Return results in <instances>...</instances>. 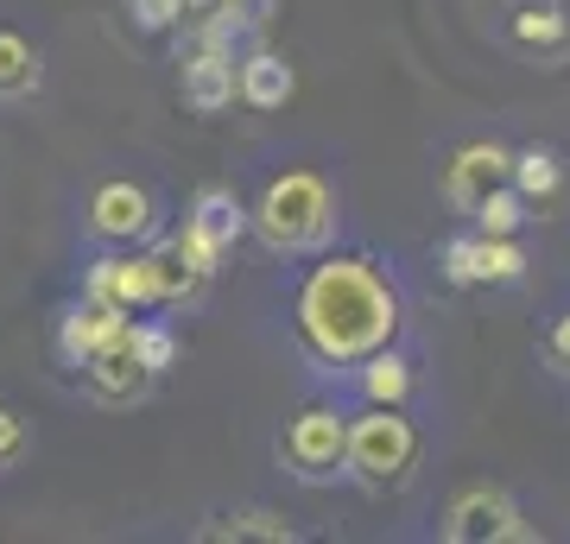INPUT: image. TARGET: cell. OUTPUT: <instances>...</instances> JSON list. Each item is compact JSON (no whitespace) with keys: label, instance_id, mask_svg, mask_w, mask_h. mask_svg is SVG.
<instances>
[{"label":"cell","instance_id":"cell-1","mask_svg":"<svg viewBox=\"0 0 570 544\" xmlns=\"http://www.w3.org/2000/svg\"><path fill=\"white\" fill-rule=\"evenodd\" d=\"M400 336V291L362 254H330L298 285V343L324 367H362Z\"/></svg>","mask_w":570,"mask_h":544},{"label":"cell","instance_id":"cell-2","mask_svg":"<svg viewBox=\"0 0 570 544\" xmlns=\"http://www.w3.org/2000/svg\"><path fill=\"white\" fill-rule=\"evenodd\" d=\"M254 235L273 254H324L336 241V190L317 171H285L266 184L261 209H254Z\"/></svg>","mask_w":570,"mask_h":544},{"label":"cell","instance_id":"cell-3","mask_svg":"<svg viewBox=\"0 0 570 544\" xmlns=\"http://www.w3.org/2000/svg\"><path fill=\"white\" fill-rule=\"evenodd\" d=\"M419 468V424L406 405H367L348 418V475L362 487H393Z\"/></svg>","mask_w":570,"mask_h":544},{"label":"cell","instance_id":"cell-4","mask_svg":"<svg viewBox=\"0 0 570 544\" xmlns=\"http://www.w3.org/2000/svg\"><path fill=\"white\" fill-rule=\"evenodd\" d=\"M444 538L450 544H532L527 520H520V501H513L508 487H463L456 501L444 506Z\"/></svg>","mask_w":570,"mask_h":544},{"label":"cell","instance_id":"cell-5","mask_svg":"<svg viewBox=\"0 0 570 544\" xmlns=\"http://www.w3.org/2000/svg\"><path fill=\"white\" fill-rule=\"evenodd\" d=\"M285 463L292 475L305 482H330V475H348V412L336 405H311L298 418L285 424Z\"/></svg>","mask_w":570,"mask_h":544},{"label":"cell","instance_id":"cell-6","mask_svg":"<svg viewBox=\"0 0 570 544\" xmlns=\"http://www.w3.org/2000/svg\"><path fill=\"white\" fill-rule=\"evenodd\" d=\"M501 184H513V152L501 140H469V146L450 152L444 202L456 209V216H475V202L489 197V190H501Z\"/></svg>","mask_w":570,"mask_h":544},{"label":"cell","instance_id":"cell-7","mask_svg":"<svg viewBox=\"0 0 570 544\" xmlns=\"http://www.w3.org/2000/svg\"><path fill=\"white\" fill-rule=\"evenodd\" d=\"M184 101L197 108V115H223L228 101L242 96V82H235V44L228 39H190L184 44Z\"/></svg>","mask_w":570,"mask_h":544},{"label":"cell","instance_id":"cell-8","mask_svg":"<svg viewBox=\"0 0 570 544\" xmlns=\"http://www.w3.org/2000/svg\"><path fill=\"white\" fill-rule=\"evenodd\" d=\"M82 380H89V393H96V399H108V405L140 399L146 386L159 380V374H146L140 355H134V323H127V329H121L108 348H96V355L82 362Z\"/></svg>","mask_w":570,"mask_h":544},{"label":"cell","instance_id":"cell-9","mask_svg":"<svg viewBox=\"0 0 570 544\" xmlns=\"http://www.w3.org/2000/svg\"><path fill=\"white\" fill-rule=\"evenodd\" d=\"M127 323H134V310H121V304L89 298V291H82V304L70 310V317H63V329H58V355H63V367H77V374H82V362H89L96 348L115 343Z\"/></svg>","mask_w":570,"mask_h":544},{"label":"cell","instance_id":"cell-10","mask_svg":"<svg viewBox=\"0 0 570 544\" xmlns=\"http://www.w3.org/2000/svg\"><path fill=\"white\" fill-rule=\"evenodd\" d=\"M89 228H96L102 241H140V235H153V197L127 178L102 184V190L89 197Z\"/></svg>","mask_w":570,"mask_h":544},{"label":"cell","instance_id":"cell-11","mask_svg":"<svg viewBox=\"0 0 570 544\" xmlns=\"http://www.w3.org/2000/svg\"><path fill=\"white\" fill-rule=\"evenodd\" d=\"M89 298H108V304H121V310L159 304L153 254H134V260H96V266H89Z\"/></svg>","mask_w":570,"mask_h":544},{"label":"cell","instance_id":"cell-12","mask_svg":"<svg viewBox=\"0 0 570 544\" xmlns=\"http://www.w3.org/2000/svg\"><path fill=\"white\" fill-rule=\"evenodd\" d=\"M184 228H190V235H204L216 254H228V247L254 228V216L242 209V197H235V190L209 184V190H197V202H190V222H184Z\"/></svg>","mask_w":570,"mask_h":544},{"label":"cell","instance_id":"cell-13","mask_svg":"<svg viewBox=\"0 0 570 544\" xmlns=\"http://www.w3.org/2000/svg\"><path fill=\"white\" fill-rule=\"evenodd\" d=\"M508 39L520 44V51H532L539 63H558V58H570V13L564 7H520L513 13V26H508Z\"/></svg>","mask_w":570,"mask_h":544},{"label":"cell","instance_id":"cell-14","mask_svg":"<svg viewBox=\"0 0 570 544\" xmlns=\"http://www.w3.org/2000/svg\"><path fill=\"white\" fill-rule=\"evenodd\" d=\"M235 82H242L247 108H285L292 89H298V77H292V63H285L279 51H247V58L235 63Z\"/></svg>","mask_w":570,"mask_h":544},{"label":"cell","instance_id":"cell-15","mask_svg":"<svg viewBox=\"0 0 570 544\" xmlns=\"http://www.w3.org/2000/svg\"><path fill=\"white\" fill-rule=\"evenodd\" d=\"M355 380H362V399H367V405H406V393H412V362L387 343V348H374V355L355 367Z\"/></svg>","mask_w":570,"mask_h":544},{"label":"cell","instance_id":"cell-16","mask_svg":"<svg viewBox=\"0 0 570 544\" xmlns=\"http://www.w3.org/2000/svg\"><path fill=\"white\" fill-rule=\"evenodd\" d=\"M153 285H159V304H190L209 285V273L184 254V241H165L153 254Z\"/></svg>","mask_w":570,"mask_h":544},{"label":"cell","instance_id":"cell-17","mask_svg":"<svg viewBox=\"0 0 570 544\" xmlns=\"http://www.w3.org/2000/svg\"><path fill=\"white\" fill-rule=\"evenodd\" d=\"M197 538L223 544V538H261V544H292L298 532L279 520V513H266V506H242V513H223V520H209Z\"/></svg>","mask_w":570,"mask_h":544},{"label":"cell","instance_id":"cell-18","mask_svg":"<svg viewBox=\"0 0 570 544\" xmlns=\"http://www.w3.org/2000/svg\"><path fill=\"white\" fill-rule=\"evenodd\" d=\"M513 190L527 202H551L564 190V159L551 152V146H527V152H513Z\"/></svg>","mask_w":570,"mask_h":544},{"label":"cell","instance_id":"cell-19","mask_svg":"<svg viewBox=\"0 0 570 544\" xmlns=\"http://www.w3.org/2000/svg\"><path fill=\"white\" fill-rule=\"evenodd\" d=\"M438 266H444L450 285H489V235L469 228V235H450L438 247Z\"/></svg>","mask_w":570,"mask_h":544},{"label":"cell","instance_id":"cell-20","mask_svg":"<svg viewBox=\"0 0 570 544\" xmlns=\"http://www.w3.org/2000/svg\"><path fill=\"white\" fill-rule=\"evenodd\" d=\"M527 209H532V202L520 197L513 184H501V190H489V197L475 202V216H469V222L482 228V235H520V228H527Z\"/></svg>","mask_w":570,"mask_h":544},{"label":"cell","instance_id":"cell-21","mask_svg":"<svg viewBox=\"0 0 570 544\" xmlns=\"http://www.w3.org/2000/svg\"><path fill=\"white\" fill-rule=\"evenodd\" d=\"M39 89V51L20 32H0V96H32Z\"/></svg>","mask_w":570,"mask_h":544},{"label":"cell","instance_id":"cell-22","mask_svg":"<svg viewBox=\"0 0 570 544\" xmlns=\"http://www.w3.org/2000/svg\"><path fill=\"white\" fill-rule=\"evenodd\" d=\"M134 355H140L146 374H165V367L178 362V336L165 323H134Z\"/></svg>","mask_w":570,"mask_h":544},{"label":"cell","instance_id":"cell-23","mask_svg":"<svg viewBox=\"0 0 570 544\" xmlns=\"http://www.w3.org/2000/svg\"><path fill=\"white\" fill-rule=\"evenodd\" d=\"M127 13H134L140 32H171V26H184L190 0H127Z\"/></svg>","mask_w":570,"mask_h":544},{"label":"cell","instance_id":"cell-24","mask_svg":"<svg viewBox=\"0 0 570 544\" xmlns=\"http://www.w3.org/2000/svg\"><path fill=\"white\" fill-rule=\"evenodd\" d=\"M546 362L558 367V374H570V310L546 329Z\"/></svg>","mask_w":570,"mask_h":544},{"label":"cell","instance_id":"cell-25","mask_svg":"<svg viewBox=\"0 0 570 544\" xmlns=\"http://www.w3.org/2000/svg\"><path fill=\"white\" fill-rule=\"evenodd\" d=\"M20 449H26V424L13 412H0V463H13Z\"/></svg>","mask_w":570,"mask_h":544},{"label":"cell","instance_id":"cell-26","mask_svg":"<svg viewBox=\"0 0 570 544\" xmlns=\"http://www.w3.org/2000/svg\"><path fill=\"white\" fill-rule=\"evenodd\" d=\"M190 7H197V0H190Z\"/></svg>","mask_w":570,"mask_h":544}]
</instances>
